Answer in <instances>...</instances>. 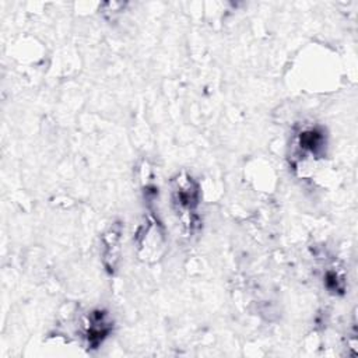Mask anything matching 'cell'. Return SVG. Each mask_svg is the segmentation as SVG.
<instances>
[{
  "label": "cell",
  "instance_id": "6da1fadb",
  "mask_svg": "<svg viewBox=\"0 0 358 358\" xmlns=\"http://www.w3.org/2000/svg\"><path fill=\"white\" fill-rule=\"evenodd\" d=\"M172 203L185 225L192 231L200 204L199 185L192 175L180 173L172 180Z\"/></svg>",
  "mask_w": 358,
  "mask_h": 358
},
{
  "label": "cell",
  "instance_id": "7a4b0ae2",
  "mask_svg": "<svg viewBox=\"0 0 358 358\" xmlns=\"http://www.w3.org/2000/svg\"><path fill=\"white\" fill-rule=\"evenodd\" d=\"M112 330V322L106 312L96 309L88 313L84 320L83 337L88 348H98Z\"/></svg>",
  "mask_w": 358,
  "mask_h": 358
},
{
  "label": "cell",
  "instance_id": "3957f363",
  "mask_svg": "<svg viewBox=\"0 0 358 358\" xmlns=\"http://www.w3.org/2000/svg\"><path fill=\"white\" fill-rule=\"evenodd\" d=\"M122 235L123 227L120 222L112 224L102 235V263L108 273L113 274L117 268L120 262V252H122Z\"/></svg>",
  "mask_w": 358,
  "mask_h": 358
},
{
  "label": "cell",
  "instance_id": "277c9868",
  "mask_svg": "<svg viewBox=\"0 0 358 358\" xmlns=\"http://www.w3.org/2000/svg\"><path fill=\"white\" fill-rule=\"evenodd\" d=\"M164 234L159 231L158 222L151 220L144 228L138 232V248L143 250L144 259L157 257L158 249L164 246Z\"/></svg>",
  "mask_w": 358,
  "mask_h": 358
}]
</instances>
